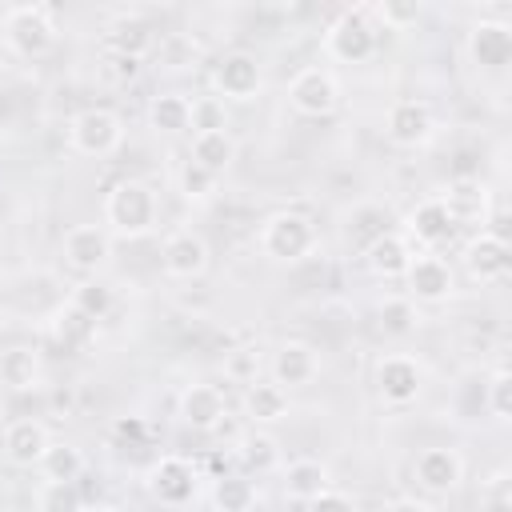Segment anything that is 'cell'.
<instances>
[{
	"mask_svg": "<svg viewBox=\"0 0 512 512\" xmlns=\"http://www.w3.org/2000/svg\"><path fill=\"white\" fill-rule=\"evenodd\" d=\"M468 56L484 72H504L512 60V24L508 20H476L468 28Z\"/></svg>",
	"mask_w": 512,
	"mask_h": 512,
	"instance_id": "ac0fdd59",
	"label": "cell"
},
{
	"mask_svg": "<svg viewBox=\"0 0 512 512\" xmlns=\"http://www.w3.org/2000/svg\"><path fill=\"white\" fill-rule=\"evenodd\" d=\"M380 48V28L372 24L368 8L356 4V8H344L328 28H324V52L340 64H364L372 60Z\"/></svg>",
	"mask_w": 512,
	"mask_h": 512,
	"instance_id": "277c9868",
	"label": "cell"
},
{
	"mask_svg": "<svg viewBox=\"0 0 512 512\" xmlns=\"http://www.w3.org/2000/svg\"><path fill=\"white\" fill-rule=\"evenodd\" d=\"M288 104L296 116H308V120H324L340 108V80L332 68L324 64H308L300 68L292 80H288Z\"/></svg>",
	"mask_w": 512,
	"mask_h": 512,
	"instance_id": "52a82bcc",
	"label": "cell"
},
{
	"mask_svg": "<svg viewBox=\"0 0 512 512\" xmlns=\"http://www.w3.org/2000/svg\"><path fill=\"white\" fill-rule=\"evenodd\" d=\"M72 308H80L84 316H92L96 324L116 308V292H112V284H104L100 276H88V280H80L76 288H72V300H68Z\"/></svg>",
	"mask_w": 512,
	"mask_h": 512,
	"instance_id": "836d02e7",
	"label": "cell"
},
{
	"mask_svg": "<svg viewBox=\"0 0 512 512\" xmlns=\"http://www.w3.org/2000/svg\"><path fill=\"white\" fill-rule=\"evenodd\" d=\"M8 64H12V52H8V44H4V36H0V76L8 72Z\"/></svg>",
	"mask_w": 512,
	"mask_h": 512,
	"instance_id": "ee69618b",
	"label": "cell"
},
{
	"mask_svg": "<svg viewBox=\"0 0 512 512\" xmlns=\"http://www.w3.org/2000/svg\"><path fill=\"white\" fill-rule=\"evenodd\" d=\"M304 508H308V512H356V500H352L348 492H340V488H328V492H320L316 500H308Z\"/></svg>",
	"mask_w": 512,
	"mask_h": 512,
	"instance_id": "60d3db41",
	"label": "cell"
},
{
	"mask_svg": "<svg viewBox=\"0 0 512 512\" xmlns=\"http://www.w3.org/2000/svg\"><path fill=\"white\" fill-rule=\"evenodd\" d=\"M56 32H60V24H56L52 4H12L4 12V32L0 36H4L8 52L36 60L56 44Z\"/></svg>",
	"mask_w": 512,
	"mask_h": 512,
	"instance_id": "3957f363",
	"label": "cell"
},
{
	"mask_svg": "<svg viewBox=\"0 0 512 512\" xmlns=\"http://www.w3.org/2000/svg\"><path fill=\"white\" fill-rule=\"evenodd\" d=\"M244 412H248V420L252 424H276V420H284L288 416V388H280L276 380H252V384H244Z\"/></svg>",
	"mask_w": 512,
	"mask_h": 512,
	"instance_id": "484cf974",
	"label": "cell"
},
{
	"mask_svg": "<svg viewBox=\"0 0 512 512\" xmlns=\"http://www.w3.org/2000/svg\"><path fill=\"white\" fill-rule=\"evenodd\" d=\"M52 336H56V344H60L64 352H80V348L92 344V336H96V320L84 316L80 308L64 304V308L56 312V320H52Z\"/></svg>",
	"mask_w": 512,
	"mask_h": 512,
	"instance_id": "4dcf8cb0",
	"label": "cell"
},
{
	"mask_svg": "<svg viewBox=\"0 0 512 512\" xmlns=\"http://www.w3.org/2000/svg\"><path fill=\"white\" fill-rule=\"evenodd\" d=\"M420 388H424V368H420L416 356H408V352H388V356L376 360V392H380L384 404L408 408V404H416Z\"/></svg>",
	"mask_w": 512,
	"mask_h": 512,
	"instance_id": "9c48e42d",
	"label": "cell"
},
{
	"mask_svg": "<svg viewBox=\"0 0 512 512\" xmlns=\"http://www.w3.org/2000/svg\"><path fill=\"white\" fill-rule=\"evenodd\" d=\"M212 508L216 512H252L256 508V484L248 472H228L216 476L212 484Z\"/></svg>",
	"mask_w": 512,
	"mask_h": 512,
	"instance_id": "f546056e",
	"label": "cell"
},
{
	"mask_svg": "<svg viewBox=\"0 0 512 512\" xmlns=\"http://www.w3.org/2000/svg\"><path fill=\"white\" fill-rule=\"evenodd\" d=\"M444 208L452 212V220H456V228H484L488 224V216H492V192H488V184L484 180H476V176H456V180H448V188H444Z\"/></svg>",
	"mask_w": 512,
	"mask_h": 512,
	"instance_id": "2e32d148",
	"label": "cell"
},
{
	"mask_svg": "<svg viewBox=\"0 0 512 512\" xmlns=\"http://www.w3.org/2000/svg\"><path fill=\"white\" fill-rule=\"evenodd\" d=\"M476 508L480 512H512V476H508V468H496L488 480H480Z\"/></svg>",
	"mask_w": 512,
	"mask_h": 512,
	"instance_id": "8d00e7d4",
	"label": "cell"
},
{
	"mask_svg": "<svg viewBox=\"0 0 512 512\" xmlns=\"http://www.w3.org/2000/svg\"><path fill=\"white\" fill-rule=\"evenodd\" d=\"M364 8H368L372 24H376L380 32H408V28H416L420 16H424V8H420L416 0H376V4H364Z\"/></svg>",
	"mask_w": 512,
	"mask_h": 512,
	"instance_id": "d6a6232c",
	"label": "cell"
},
{
	"mask_svg": "<svg viewBox=\"0 0 512 512\" xmlns=\"http://www.w3.org/2000/svg\"><path fill=\"white\" fill-rule=\"evenodd\" d=\"M188 160L200 164V168H208L212 176H224L236 164V140H232V132H192Z\"/></svg>",
	"mask_w": 512,
	"mask_h": 512,
	"instance_id": "83f0119b",
	"label": "cell"
},
{
	"mask_svg": "<svg viewBox=\"0 0 512 512\" xmlns=\"http://www.w3.org/2000/svg\"><path fill=\"white\" fill-rule=\"evenodd\" d=\"M148 128L160 136L192 132V96L188 92H156L148 100Z\"/></svg>",
	"mask_w": 512,
	"mask_h": 512,
	"instance_id": "d4e9b609",
	"label": "cell"
},
{
	"mask_svg": "<svg viewBox=\"0 0 512 512\" xmlns=\"http://www.w3.org/2000/svg\"><path fill=\"white\" fill-rule=\"evenodd\" d=\"M384 136L396 144V148H420L436 136V112L428 100H416V96H404L396 100L388 112H384Z\"/></svg>",
	"mask_w": 512,
	"mask_h": 512,
	"instance_id": "8fae6325",
	"label": "cell"
},
{
	"mask_svg": "<svg viewBox=\"0 0 512 512\" xmlns=\"http://www.w3.org/2000/svg\"><path fill=\"white\" fill-rule=\"evenodd\" d=\"M48 444H52L48 428H44L40 420H32V416H20V420H12V424L4 428V436H0L4 460H8L12 468H36Z\"/></svg>",
	"mask_w": 512,
	"mask_h": 512,
	"instance_id": "44dd1931",
	"label": "cell"
},
{
	"mask_svg": "<svg viewBox=\"0 0 512 512\" xmlns=\"http://www.w3.org/2000/svg\"><path fill=\"white\" fill-rule=\"evenodd\" d=\"M60 256L72 272H80L88 280L112 260V236L104 224H72L60 240Z\"/></svg>",
	"mask_w": 512,
	"mask_h": 512,
	"instance_id": "30bf717a",
	"label": "cell"
},
{
	"mask_svg": "<svg viewBox=\"0 0 512 512\" xmlns=\"http://www.w3.org/2000/svg\"><path fill=\"white\" fill-rule=\"evenodd\" d=\"M192 132H228V104L212 92L192 96Z\"/></svg>",
	"mask_w": 512,
	"mask_h": 512,
	"instance_id": "74e56055",
	"label": "cell"
},
{
	"mask_svg": "<svg viewBox=\"0 0 512 512\" xmlns=\"http://www.w3.org/2000/svg\"><path fill=\"white\" fill-rule=\"evenodd\" d=\"M412 480L428 492V496H448L452 488H460L464 480V456L448 444H432V448H420L416 460H412Z\"/></svg>",
	"mask_w": 512,
	"mask_h": 512,
	"instance_id": "9a60e30c",
	"label": "cell"
},
{
	"mask_svg": "<svg viewBox=\"0 0 512 512\" xmlns=\"http://www.w3.org/2000/svg\"><path fill=\"white\" fill-rule=\"evenodd\" d=\"M216 184H220V176H212L208 168H200V164H192V160H184L180 172H176V192H180L188 204H208V200L216 196Z\"/></svg>",
	"mask_w": 512,
	"mask_h": 512,
	"instance_id": "d590c367",
	"label": "cell"
},
{
	"mask_svg": "<svg viewBox=\"0 0 512 512\" xmlns=\"http://www.w3.org/2000/svg\"><path fill=\"white\" fill-rule=\"evenodd\" d=\"M176 416L184 428L192 432H216L228 416V404H224V392L216 384H188L176 400Z\"/></svg>",
	"mask_w": 512,
	"mask_h": 512,
	"instance_id": "ffe728a7",
	"label": "cell"
},
{
	"mask_svg": "<svg viewBox=\"0 0 512 512\" xmlns=\"http://www.w3.org/2000/svg\"><path fill=\"white\" fill-rule=\"evenodd\" d=\"M408 244H416L420 252H436V248H444L452 236H456V220H452V212L444 208V200L440 196H428V200H420L408 216H404V232H400Z\"/></svg>",
	"mask_w": 512,
	"mask_h": 512,
	"instance_id": "5bb4252c",
	"label": "cell"
},
{
	"mask_svg": "<svg viewBox=\"0 0 512 512\" xmlns=\"http://www.w3.org/2000/svg\"><path fill=\"white\" fill-rule=\"evenodd\" d=\"M104 60H108L104 72H108L112 80H120V84H124V80H136V76H140V64H144V60H136V56H120V52H104Z\"/></svg>",
	"mask_w": 512,
	"mask_h": 512,
	"instance_id": "b9f144b4",
	"label": "cell"
},
{
	"mask_svg": "<svg viewBox=\"0 0 512 512\" xmlns=\"http://www.w3.org/2000/svg\"><path fill=\"white\" fill-rule=\"evenodd\" d=\"M264 88V64L248 48H232L212 64V96L224 104H248Z\"/></svg>",
	"mask_w": 512,
	"mask_h": 512,
	"instance_id": "8992f818",
	"label": "cell"
},
{
	"mask_svg": "<svg viewBox=\"0 0 512 512\" xmlns=\"http://www.w3.org/2000/svg\"><path fill=\"white\" fill-rule=\"evenodd\" d=\"M380 512H432V504H428V500H416V496H396V500H388Z\"/></svg>",
	"mask_w": 512,
	"mask_h": 512,
	"instance_id": "7bdbcfd3",
	"label": "cell"
},
{
	"mask_svg": "<svg viewBox=\"0 0 512 512\" xmlns=\"http://www.w3.org/2000/svg\"><path fill=\"white\" fill-rule=\"evenodd\" d=\"M412 256H416V248H412L400 232H380L376 240L364 244V264H368L372 276H380V280H404Z\"/></svg>",
	"mask_w": 512,
	"mask_h": 512,
	"instance_id": "7402d4cb",
	"label": "cell"
},
{
	"mask_svg": "<svg viewBox=\"0 0 512 512\" xmlns=\"http://www.w3.org/2000/svg\"><path fill=\"white\" fill-rule=\"evenodd\" d=\"M332 480H328V468L312 456H300V460H288L284 464V496L296 500V504H308L316 500L320 492H328Z\"/></svg>",
	"mask_w": 512,
	"mask_h": 512,
	"instance_id": "4316f807",
	"label": "cell"
},
{
	"mask_svg": "<svg viewBox=\"0 0 512 512\" xmlns=\"http://www.w3.org/2000/svg\"><path fill=\"white\" fill-rule=\"evenodd\" d=\"M316 376H320V356L312 344H304V340L276 344V352L268 360V380H276L280 388H304Z\"/></svg>",
	"mask_w": 512,
	"mask_h": 512,
	"instance_id": "d6986e66",
	"label": "cell"
},
{
	"mask_svg": "<svg viewBox=\"0 0 512 512\" xmlns=\"http://www.w3.org/2000/svg\"><path fill=\"white\" fill-rule=\"evenodd\" d=\"M0 384L12 392H36L44 384V360L28 344H12L0 352Z\"/></svg>",
	"mask_w": 512,
	"mask_h": 512,
	"instance_id": "cb8c5ba5",
	"label": "cell"
},
{
	"mask_svg": "<svg viewBox=\"0 0 512 512\" xmlns=\"http://www.w3.org/2000/svg\"><path fill=\"white\" fill-rule=\"evenodd\" d=\"M120 144H124V120L104 104L80 108L68 120V148L76 156H112Z\"/></svg>",
	"mask_w": 512,
	"mask_h": 512,
	"instance_id": "5b68a950",
	"label": "cell"
},
{
	"mask_svg": "<svg viewBox=\"0 0 512 512\" xmlns=\"http://www.w3.org/2000/svg\"><path fill=\"white\" fill-rule=\"evenodd\" d=\"M464 268L480 284H500L508 276V240L496 228H480L464 244Z\"/></svg>",
	"mask_w": 512,
	"mask_h": 512,
	"instance_id": "e0dca14e",
	"label": "cell"
},
{
	"mask_svg": "<svg viewBox=\"0 0 512 512\" xmlns=\"http://www.w3.org/2000/svg\"><path fill=\"white\" fill-rule=\"evenodd\" d=\"M160 224V196L148 180L124 176L104 192V228L120 240H144Z\"/></svg>",
	"mask_w": 512,
	"mask_h": 512,
	"instance_id": "6da1fadb",
	"label": "cell"
},
{
	"mask_svg": "<svg viewBox=\"0 0 512 512\" xmlns=\"http://www.w3.org/2000/svg\"><path fill=\"white\" fill-rule=\"evenodd\" d=\"M404 288H408V300L412 304H444L456 288V276H452V264L436 252H416L408 272H404Z\"/></svg>",
	"mask_w": 512,
	"mask_h": 512,
	"instance_id": "4fadbf2b",
	"label": "cell"
},
{
	"mask_svg": "<svg viewBox=\"0 0 512 512\" xmlns=\"http://www.w3.org/2000/svg\"><path fill=\"white\" fill-rule=\"evenodd\" d=\"M484 408L496 416V420H508L512 416V372L508 364H496L488 384H484Z\"/></svg>",
	"mask_w": 512,
	"mask_h": 512,
	"instance_id": "f35d334b",
	"label": "cell"
},
{
	"mask_svg": "<svg viewBox=\"0 0 512 512\" xmlns=\"http://www.w3.org/2000/svg\"><path fill=\"white\" fill-rule=\"evenodd\" d=\"M208 240L196 232V228H172L160 244V268L172 276V280H200L208 272Z\"/></svg>",
	"mask_w": 512,
	"mask_h": 512,
	"instance_id": "7c38bea8",
	"label": "cell"
},
{
	"mask_svg": "<svg viewBox=\"0 0 512 512\" xmlns=\"http://www.w3.org/2000/svg\"><path fill=\"white\" fill-rule=\"evenodd\" d=\"M260 252L272 260V264H300L316 252L320 244V232H316V220L300 208H280L272 212L264 224H260V236H256Z\"/></svg>",
	"mask_w": 512,
	"mask_h": 512,
	"instance_id": "7a4b0ae2",
	"label": "cell"
},
{
	"mask_svg": "<svg viewBox=\"0 0 512 512\" xmlns=\"http://www.w3.org/2000/svg\"><path fill=\"white\" fill-rule=\"evenodd\" d=\"M84 492L76 480H44L36 488V512H84Z\"/></svg>",
	"mask_w": 512,
	"mask_h": 512,
	"instance_id": "e575fe53",
	"label": "cell"
},
{
	"mask_svg": "<svg viewBox=\"0 0 512 512\" xmlns=\"http://www.w3.org/2000/svg\"><path fill=\"white\" fill-rule=\"evenodd\" d=\"M152 44H156V28L136 12H120L104 32V52H120V56L144 60Z\"/></svg>",
	"mask_w": 512,
	"mask_h": 512,
	"instance_id": "603a6c76",
	"label": "cell"
},
{
	"mask_svg": "<svg viewBox=\"0 0 512 512\" xmlns=\"http://www.w3.org/2000/svg\"><path fill=\"white\" fill-rule=\"evenodd\" d=\"M416 304L408 300V296H388L384 304H380V328L388 332V336H408L412 328H416Z\"/></svg>",
	"mask_w": 512,
	"mask_h": 512,
	"instance_id": "ab89813d",
	"label": "cell"
},
{
	"mask_svg": "<svg viewBox=\"0 0 512 512\" xmlns=\"http://www.w3.org/2000/svg\"><path fill=\"white\" fill-rule=\"evenodd\" d=\"M236 460L244 464L248 476H264V472L280 468V444L268 432L256 428V432H248V436L236 440Z\"/></svg>",
	"mask_w": 512,
	"mask_h": 512,
	"instance_id": "f1b7e54d",
	"label": "cell"
},
{
	"mask_svg": "<svg viewBox=\"0 0 512 512\" xmlns=\"http://www.w3.org/2000/svg\"><path fill=\"white\" fill-rule=\"evenodd\" d=\"M40 476L44 480H80V472H84V452L76 448V444H68V440H52L48 448H44V456H40Z\"/></svg>",
	"mask_w": 512,
	"mask_h": 512,
	"instance_id": "1f68e13d",
	"label": "cell"
},
{
	"mask_svg": "<svg viewBox=\"0 0 512 512\" xmlns=\"http://www.w3.org/2000/svg\"><path fill=\"white\" fill-rule=\"evenodd\" d=\"M196 488H200V472L192 460L184 456H160L152 468H148V496L164 508H184L196 500Z\"/></svg>",
	"mask_w": 512,
	"mask_h": 512,
	"instance_id": "ba28073f",
	"label": "cell"
},
{
	"mask_svg": "<svg viewBox=\"0 0 512 512\" xmlns=\"http://www.w3.org/2000/svg\"><path fill=\"white\" fill-rule=\"evenodd\" d=\"M84 512H120V508H116V504H88Z\"/></svg>",
	"mask_w": 512,
	"mask_h": 512,
	"instance_id": "f6af8a7d",
	"label": "cell"
}]
</instances>
